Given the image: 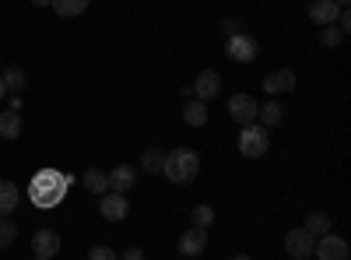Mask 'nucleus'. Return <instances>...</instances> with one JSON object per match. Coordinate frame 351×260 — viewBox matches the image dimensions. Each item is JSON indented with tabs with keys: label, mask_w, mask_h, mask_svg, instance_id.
Segmentation results:
<instances>
[{
	"label": "nucleus",
	"mask_w": 351,
	"mask_h": 260,
	"mask_svg": "<svg viewBox=\"0 0 351 260\" xmlns=\"http://www.w3.org/2000/svg\"><path fill=\"white\" fill-rule=\"evenodd\" d=\"M18 200H21L18 183H11V180H0V215H11V211L18 208Z\"/></svg>",
	"instance_id": "15"
},
{
	"label": "nucleus",
	"mask_w": 351,
	"mask_h": 260,
	"mask_svg": "<svg viewBox=\"0 0 351 260\" xmlns=\"http://www.w3.org/2000/svg\"><path fill=\"white\" fill-rule=\"evenodd\" d=\"M232 260H250V257H232Z\"/></svg>",
	"instance_id": "34"
},
{
	"label": "nucleus",
	"mask_w": 351,
	"mask_h": 260,
	"mask_svg": "<svg viewBox=\"0 0 351 260\" xmlns=\"http://www.w3.org/2000/svg\"><path fill=\"white\" fill-rule=\"evenodd\" d=\"M337 14H341V8L334 4V0H313V4H309V18L316 25H334Z\"/></svg>",
	"instance_id": "13"
},
{
	"label": "nucleus",
	"mask_w": 351,
	"mask_h": 260,
	"mask_svg": "<svg viewBox=\"0 0 351 260\" xmlns=\"http://www.w3.org/2000/svg\"><path fill=\"white\" fill-rule=\"evenodd\" d=\"M337 28L348 36V28H351V14H348V11H341V14H337Z\"/></svg>",
	"instance_id": "30"
},
{
	"label": "nucleus",
	"mask_w": 351,
	"mask_h": 260,
	"mask_svg": "<svg viewBox=\"0 0 351 260\" xmlns=\"http://www.w3.org/2000/svg\"><path fill=\"white\" fill-rule=\"evenodd\" d=\"M183 120H186L190 127H204V123H208V102L190 99V102L183 106Z\"/></svg>",
	"instance_id": "16"
},
{
	"label": "nucleus",
	"mask_w": 351,
	"mask_h": 260,
	"mask_svg": "<svg viewBox=\"0 0 351 260\" xmlns=\"http://www.w3.org/2000/svg\"><path fill=\"white\" fill-rule=\"evenodd\" d=\"M21 134V117L14 109H8V113H0V137L4 141H14Z\"/></svg>",
	"instance_id": "18"
},
{
	"label": "nucleus",
	"mask_w": 351,
	"mask_h": 260,
	"mask_svg": "<svg viewBox=\"0 0 351 260\" xmlns=\"http://www.w3.org/2000/svg\"><path fill=\"white\" fill-rule=\"evenodd\" d=\"M88 260H120V257H116L109 246H92L88 250Z\"/></svg>",
	"instance_id": "27"
},
{
	"label": "nucleus",
	"mask_w": 351,
	"mask_h": 260,
	"mask_svg": "<svg viewBox=\"0 0 351 260\" xmlns=\"http://www.w3.org/2000/svg\"><path fill=\"white\" fill-rule=\"evenodd\" d=\"M263 88H267L271 95H278V92H291V88H295V74H291V71H274V74L263 78Z\"/></svg>",
	"instance_id": "14"
},
{
	"label": "nucleus",
	"mask_w": 351,
	"mask_h": 260,
	"mask_svg": "<svg viewBox=\"0 0 351 260\" xmlns=\"http://www.w3.org/2000/svg\"><path fill=\"white\" fill-rule=\"evenodd\" d=\"M36 260H49V257H36Z\"/></svg>",
	"instance_id": "35"
},
{
	"label": "nucleus",
	"mask_w": 351,
	"mask_h": 260,
	"mask_svg": "<svg viewBox=\"0 0 351 260\" xmlns=\"http://www.w3.org/2000/svg\"><path fill=\"white\" fill-rule=\"evenodd\" d=\"M225 53H228V60L246 64V60H253V56L260 53V46H256V39H253V36L239 32V36H228V43H225Z\"/></svg>",
	"instance_id": "4"
},
{
	"label": "nucleus",
	"mask_w": 351,
	"mask_h": 260,
	"mask_svg": "<svg viewBox=\"0 0 351 260\" xmlns=\"http://www.w3.org/2000/svg\"><path fill=\"white\" fill-rule=\"evenodd\" d=\"M64 190H67V176H60V172H53V169H46V172H39V176L32 180V200L39 208H53L56 200L64 197Z\"/></svg>",
	"instance_id": "1"
},
{
	"label": "nucleus",
	"mask_w": 351,
	"mask_h": 260,
	"mask_svg": "<svg viewBox=\"0 0 351 260\" xmlns=\"http://www.w3.org/2000/svg\"><path fill=\"white\" fill-rule=\"evenodd\" d=\"M344 43V32L337 25H324V32H319V46H327V49H334V46H341Z\"/></svg>",
	"instance_id": "24"
},
{
	"label": "nucleus",
	"mask_w": 351,
	"mask_h": 260,
	"mask_svg": "<svg viewBox=\"0 0 351 260\" xmlns=\"http://www.w3.org/2000/svg\"><path fill=\"white\" fill-rule=\"evenodd\" d=\"M334 4H337V8H341V4H348V0H334Z\"/></svg>",
	"instance_id": "33"
},
{
	"label": "nucleus",
	"mask_w": 351,
	"mask_h": 260,
	"mask_svg": "<svg viewBox=\"0 0 351 260\" xmlns=\"http://www.w3.org/2000/svg\"><path fill=\"white\" fill-rule=\"evenodd\" d=\"M99 211L106 215V222H123V218H127V211H130L127 193H112V190H106V193H102V208H99Z\"/></svg>",
	"instance_id": "9"
},
{
	"label": "nucleus",
	"mask_w": 351,
	"mask_h": 260,
	"mask_svg": "<svg viewBox=\"0 0 351 260\" xmlns=\"http://www.w3.org/2000/svg\"><path fill=\"white\" fill-rule=\"evenodd\" d=\"M267 148H271V130L263 123H256V120L246 123L243 134H239V152L246 158H260V155H267Z\"/></svg>",
	"instance_id": "3"
},
{
	"label": "nucleus",
	"mask_w": 351,
	"mask_h": 260,
	"mask_svg": "<svg viewBox=\"0 0 351 260\" xmlns=\"http://www.w3.org/2000/svg\"><path fill=\"white\" fill-rule=\"evenodd\" d=\"M190 218H193L197 228H208V225L215 222V208H211V204H197V208L190 211Z\"/></svg>",
	"instance_id": "25"
},
{
	"label": "nucleus",
	"mask_w": 351,
	"mask_h": 260,
	"mask_svg": "<svg viewBox=\"0 0 351 260\" xmlns=\"http://www.w3.org/2000/svg\"><path fill=\"white\" fill-rule=\"evenodd\" d=\"M8 95V84H4V78H0V99H4Z\"/></svg>",
	"instance_id": "31"
},
{
	"label": "nucleus",
	"mask_w": 351,
	"mask_h": 260,
	"mask_svg": "<svg viewBox=\"0 0 351 260\" xmlns=\"http://www.w3.org/2000/svg\"><path fill=\"white\" fill-rule=\"evenodd\" d=\"M218 92H221V78H218V71H200L197 74V81H193V99H200V102H211V99H218Z\"/></svg>",
	"instance_id": "7"
},
{
	"label": "nucleus",
	"mask_w": 351,
	"mask_h": 260,
	"mask_svg": "<svg viewBox=\"0 0 351 260\" xmlns=\"http://www.w3.org/2000/svg\"><path fill=\"white\" fill-rule=\"evenodd\" d=\"M32 4H36V8H46V4H53V0H32Z\"/></svg>",
	"instance_id": "32"
},
{
	"label": "nucleus",
	"mask_w": 351,
	"mask_h": 260,
	"mask_svg": "<svg viewBox=\"0 0 351 260\" xmlns=\"http://www.w3.org/2000/svg\"><path fill=\"white\" fill-rule=\"evenodd\" d=\"M221 32H225V36H239V18H225Z\"/></svg>",
	"instance_id": "28"
},
{
	"label": "nucleus",
	"mask_w": 351,
	"mask_h": 260,
	"mask_svg": "<svg viewBox=\"0 0 351 260\" xmlns=\"http://www.w3.org/2000/svg\"><path fill=\"white\" fill-rule=\"evenodd\" d=\"M18 239V225L11 222V215H0V250H8Z\"/></svg>",
	"instance_id": "22"
},
{
	"label": "nucleus",
	"mask_w": 351,
	"mask_h": 260,
	"mask_svg": "<svg viewBox=\"0 0 351 260\" xmlns=\"http://www.w3.org/2000/svg\"><path fill=\"white\" fill-rule=\"evenodd\" d=\"M313 246H316V239L306 233V228H291V233L285 236V250H288V257H295V260L313 257Z\"/></svg>",
	"instance_id": "8"
},
{
	"label": "nucleus",
	"mask_w": 351,
	"mask_h": 260,
	"mask_svg": "<svg viewBox=\"0 0 351 260\" xmlns=\"http://www.w3.org/2000/svg\"><path fill=\"white\" fill-rule=\"evenodd\" d=\"M256 109H260V106H256L253 95H243V92H239V95L228 99V117L236 120V123H243V127L256 120Z\"/></svg>",
	"instance_id": "6"
},
{
	"label": "nucleus",
	"mask_w": 351,
	"mask_h": 260,
	"mask_svg": "<svg viewBox=\"0 0 351 260\" xmlns=\"http://www.w3.org/2000/svg\"><path fill=\"white\" fill-rule=\"evenodd\" d=\"M0 78H4L8 92H21V88H25V71H21V67H11V71H4Z\"/></svg>",
	"instance_id": "26"
},
{
	"label": "nucleus",
	"mask_w": 351,
	"mask_h": 260,
	"mask_svg": "<svg viewBox=\"0 0 351 260\" xmlns=\"http://www.w3.org/2000/svg\"><path fill=\"white\" fill-rule=\"evenodd\" d=\"M162 162H165V155L158 148H148V152L141 155V169L144 172H162Z\"/></svg>",
	"instance_id": "23"
},
{
	"label": "nucleus",
	"mask_w": 351,
	"mask_h": 260,
	"mask_svg": "<svg viewBox=\"0 0 351 260\" xmlns=\"http://www.w3.org/2000/svg\"><path fill=\"white\" fill-rule=\"evenodd\" d=\"M88 4H92V0H53V11L60 18H74V14L88 11Z\"/></svg>",
	"instance_id": "19"
},
{
	"label": "nucleus",
	"mask_w": 351,
	"mask_h": 260,
	"mask_svg": "<svg viewBox=\"0 0 351 260\" xmlns=\"http://www.w3.org/2000/svg\"><path fill=\"white\" fill-rule=\"evenodd\" d=\"M32 250H36V257H56V250H60V236L53 233V228H39V233L32 236Z\"/></svg>",
	"instance_id": "11"
},
{
	"label": "nucleus",
	"mask_w": 351,
	"mask_h": 260,
	"mask_svg": "<svg viewBox=\"0 0 351 260\" xmlns=\"http://www.w3.org/2000/svg\"><path fill=\"white\" fill-rule=\"evenodd\" d=\"M134 187H137V180H134V169L130 165H116L109 172V190L112 193H130Z\"/></svg>",
	"instance_id": "12"
},
{
	"label": "nucleus",
	"mask_w": 351,
	"mask_h": 260,
	"mask_svg": "<svg viewBox=\"0 0 351 260\" xmlns=\"http://www.w3.org/2000/svg\"><path fill=\"white\" fill-rule=\"evenodd\" d=\"M306 233L313 236V239H319V236H327L330 233V215H324V211H313L309 218H306Z\"/></svg>",
	"instance_id": "17"
},
{
	"label": "nucleus",
	"mask_w": 351,
	"mask_h": 260,
	"mask_svg": "<svg viewBox=\"0 0 351 260\" xmlns=\"http://www.w3.org/2000/svg\"><path fill=\"white\" fill-rule=\"evenodd\" d=\"M256 117L263 127H278L281 123V102H267V106H260L256 109Z\"/></svg>",
	"instance_id": "21"
},
{
	"label": "nucleus",
	"mask_w": 351,
	"mask_h": 260,
	"mask_svg": "<svg viewBox=\"0 0 351 260\" xmlns=\"http://www.w3.org/2000/svg\"><path fill=\"white\" fill-rule=\"evenodd\" d=\"M208 250V228H186V233L180 236V253H186V257H197V253H204Z\"/></svg>",
	"instance_id": "10"
},
{
	"label": "nucleus",
	"mask_w": 351,
	"mask_h": 260,
	"mask_svg": "<svg viewBox=\"0 0 351 260\" xmlns=\"http://www.w3.org/2000/svg\"><path fill=\"white\" fill-rule=\"evenodd\" d=\"M197 169H200V158H197V152H190V148H176V152H169L165 162H162V172H165L172 183H190V180L197 176Z\"/></svg>",
	"instance_id": "2"
},
{
	"label": "nucleus",
	"mask_w": 351,
	"mask_h": 260,
	"mask_svg": "<svg viewBox=\"0 0 351 260\" xmlns=\"http://www.w3.org/2000/svg\"><path fill=\"white\" fill-rule=\"evenodd\" d=\"M313 253L319 257V260H348V239H341V236H334V233H327V236H319L316 239V246H313Z\"/></svg>",
	"instance_id": "5"
},
{
	"label": "nucleus",
	"mask_w": 351,
	"mask_h": 260,
	"mask_svg": "<svg viewBox=\"0 0 351 260\" xmlns=\"http://www.w3.org/2000/svg\"><path fill=\"white\" fill-rule=\"evenodd\" d=\"M120 260H144V250L130 246V250H123V253H120Z\"/></svg>",
	"instance_id": "29"
},
{
	"label": "nucleus",
	"mask_w": 351,
	"mask_h": 260,
	"mask_svg": "<svg viewBox=\"0 0 351 260\" xmlns=\"http://www.w3.org/2000/svg\"><path fill=\"white\" fill-rule=\"evenodd\" d=\"M84 187L92 190V193H99V197H102V193L109 190V176H106L102 169H88V172H84Z\"/></svg>",
	"instance_id": "20"
}]
</instances>
